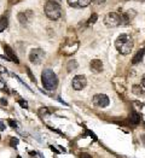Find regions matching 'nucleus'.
<instances>
[{
  "mask_svg": "<svg viewBox=\"0 0 145 158\" xmlns=\"http://www.w3.org/2000/svg\"><path fill=\"white\" fill-rule=\"evenodd\" d=\"M137 1H145V0H137Z\"/></svg>",
  "mask_w": 145,
  "mask_h": 158,
  "instance_id": "473e14b6",
  "label": "nucleus"
},
{
  "mask_svg": "<svg viewBox=\"0 0 145 158\" xmlns=\"http://www.w3.org/2000/svg\"><path fill=\"white\" fill-rule=\"evenodd\" d=\"M50 149H51V150H52L53 152H56V153H59V152H58V151H57V150H56V149H54L53 146H50Z\"/></svg>",
  "mask_w": 145,
  "mask_h": 158,
  "instance_id": "7c9ffc66",
  "label": "nucleus"
},
{
  "mask_svg": "<svg viewBox=\"0 0 145 158\" xmlns=\"http://www.w3.org/2000/svg\"><path fill=\"white\" fill-rule=\"evenodd\" d=\"M133 40L127 34H121L115 41V47L121 54H128L133 50Z\"/></svg>",
  "mask_w": 145,
  "mask_h": 158,
  "instance_id": "f257e3e1",
  "label": "nucleus"
},
{
  "mask_svg": "<svg viewBox=\"0 0 145 158\" xmlns=\"http://www.w3.org/2000/svg\"><path fill=\"white\" fill-rule=\"evenodd\" d=\"M45 13L51 21H57V20H59L62 16V7L57 3L47 1L45 5Z\"/></svg>",
  "mask_w": 145,
  "mask_h": 158,
  "instance_id": "7ed1b4c3",
  "label": "nucleus"
},
{
  "mask_svg": "<svg viewBox=\"0 0 145 158\" xmlns=\"http://www.w3.org/2000/svg\"><path fill=\"white\" fill-rule=\"evenodd\" d=\"M6 27H7V18L6 17H1L0 18V31H3Z\"/></svg>",
  "mask_w": 145,
  "mask_h": 158,
  "instance_id": "f3484780",
  "label": "nucleus"
},
{
  "mask_svg": "<svg viewBox=\"0 0 145 158\" xmlns=\"http://www.w3.org/2000/svg\"><path fill=\"white\" fill-rule=\"evenodd\" d=\"M78 68V62L76 60H69L67 64V69L68 71H74Z\"/></svg>",
  "mask_w": 145,
  "mask_h": 158,
  "instance_id": "2eb2a0df",
  "label": "nucleus"
},
{
  "mask_svg": "<svg viewBox=\"0 0 145 158\" xmlns=\"http://www.w3.org/2000/svg\"><path fill=\"white\" fill-rule=\"evenodd\" d=\"M87 83V80H86V76L83 75H76L74 78H72V88H74L75 91H81L82 88H85Z\"/></svg>",
  "mask_w": 145,
  "mask_h": 158,
  "instance_id": "0eeeda50",
  "label": "nucleus"
},
{
  "mask_svg": "<svg viewBox=\"0 0 145 158\" xmlns=\"http://www.w3.org/2000/svg\"><path fill=\"white\" fill-rule=\"evenodd\" d=\"M126 16L128 17V20H130V18H133L134 16H136V11L134 10H129L127 13H126Z\"/></svg>",
  "mask_w": 145,
  "mask_h": 158,
  "instance_id": "6ab92c4d",
  "label": "nucleus"
},
{
  "mask_svg": "<svg viewBox=\"0 0 145 158\" xmlns=\"http://www.w3.org/2000/svg\"><path fill=\"white\" fill-rule=\"evenodd\" d=\"M5 128H6L5 123H4L3 121H0V130H5Z\"/></svg>",
  "mask_w": 145,
  "mask_h": 158,
  "instance_id": "bb28decb",
  "label": "nucleus"
},
{
  "mask_svg": "<svg viewBox=\"0 0 145 158\" xmlns=\"http://www.w3.org/2000/svg\"><path fill=\"white\" fill-rule=\"evenodd\" d=\"M41 82H42V86L47 91H54L58 86V78H57V75L50 70V69H46L44 70L42 74H41Z\"/></svg>",
  "mask_w": 145,
  "mask_h": 158,
  "instance_id": "f03ea898",
  "label": "nucleus"
},
{
  "mask_svg": "<svg viewBox=\"0 0 145 158\" xmlns=\"http://www.w3.org/2000/svg\"><path fill=\"white\" fill-rule=\"evenodd\" d=\"M6 72H7L6 68H5V67H3V65H0V74H6Z\"/></svg>",
  "mask_w": 145,
  "mask_h": 158,
  "instance_id": "a878e982",
  "label": "nucleus"
},
{
  "mask_svg": "<svg viewBox=\"0 0 145 158\" xmlns=\"http://www.w3.org/2000/svg\"><path fill=\"white\" fill-rule=\"evenodd\" d=\"M104 24L109 28H115V27H119L122 24V20H121V16L116 12H110L108 13L105 17H104Z\"/></svg>",
  "mask_w": 145,
  "mask_h": 158,
  "instance_id": "20e7f679",
  "label": "nucleus"
},
{
  "mask_svg": "<svg viewBox=\"0 0 145 158\" xmlns=\"http://www.w3.org/2000/svg\"><path fill=\"white\" fill-rule=\"evenodd\" d=\"M0 139H1V136H0Z\"/></svg>",
  "mask_w": 145,
  "mask_h": 158,
  "instance_id": "f704fd0d",
  "label": "nucleus"
},
{
  "mask_svg": "<svg viewBox=\"0 0 145 158\" xmlns=\"http://www.w3.org/2000/svg\"><path fill=\"white\" fill-rule=\"evenodd\" d=\"M27 72H28L29 77L32 78V81H33V82H35V76H34V75L32 74V71H30V69H29V68H27Z\"/></svg>",
  "mask_w": 145,
  "mask_h": 158,
  "instance_id": "412c9836",
  "label": "nucleus"
},
{
  "mask_svg": "<svg viewBox=\"0 0 145 158\" xmlns=\"http://www.w3.org/2000/svg\"><path fill=\"white\" fill-rule=\"evenodd\" d=\"M4 50H5V53L9 56V58H10L12 62H14V63H16V64H18V63H20V60H18L17 56L14 54V52L12 51V49H11V47H10L9 45H5V46H4Z\"/></svg>",
  "mask_w": 145,
  "mask_h": 158,
  "instance_id": "9d476101",
  "label": "nucleus"
},
{
  "mask_svg": "<svg viewBox=\"0 0 145 158\" xmlns=\"http://www.w3.org/2000/svg\"><path fill=\"white\" fill-rule=\"evenodd\" d=\"M18 20L22 24H25L28 23L29 21L32 20V11H27V12H21L18 14Z\"/></svg>",
  "mask_w": 145,
  "mask_h": 158,
  "instance_id": "9b49d317",
  "label": "nucleus"
},
{
  "mask_svg": "<svg viewBox=\"0 0 145 158\" xmlns=\"http://www.w3.org/2000/svg\"><path fill=\"white\" fill-rule=\"evenodd\" d=\"M128 122L130 125H137L139 122H140V115L136 111H132L129 114V117H128Z\"/></svg>",
  "mask_w": 145,
  "mask_h": 158,
  "instance_id": "f8f14e48",
  "label": "nucleus"
},
{
  "mask_svg": "<svg viewBox=\"0 0 145 158\" xmlns=\"http://www.w3.org/2000/svg\"><path fill=\"white\" fill-rule=\"evenodd\" d=\"M90 67H91V70H92L93 72L98 74V72H100L102 70H103V63H102L100 59H93V60L91 62Z\"/></svg>",
  "mask_w": 145,
  "mask_h": 158,
  "instance_id": "1a4fd4ad",
  "label": "nucleus"
},
{
  "mask_svg": "<svg viewBox=\"0 0 145 158\" xmlns=\"http://www.w3.org/2000/svg\"><path fill=\"white\" fill-rule=\"evenodd\" d=\"M97 20H98V14H97V13H92L91 17L88 18V21H87V24H88V25L94 24V23L97 22Z\"/></svg>",
  "mask_w": 145,
  "mask_h": 158,
  "instance_id": "dca6fc26",
  "label": "nucleus"
},
{
  "mask_svg": "<svg viewBox=\"0 0 145 158\" xmlns=\"http://www.w3.org/2000/svg\"><path fill=\"white\" fill-rule=\"evenodd\" d=\"M18 139L17 138H11V140H10V146H12V147H16L17 146V144H18Z\"/></svg>",
  "mask_w": 145,
  "mask_h": 158,
  "instance_id": "a211bd4d",
  "label": "nucleus"
},
{
  "mask_svg": "<svg viewBox=\"0 0 145 158\" xmlns=\"http://www.w3.org/2000/svg\"><path fill=\"white\" fill-rule=\"evenodd\" d=\"M47 1H51V3H57V4H61V0H47Z\"/></svg>",
  "mask_w": 145,
  "mask_h": 158,
  "instance_id": "c756f323",
  "label": "nucleus"
},
{
  "mask_svg": "<svg viewBox=\"0 0 145 158\" xmlns=\"http://www.w3.org/2000/svg\"><path fill=\"white\" fill-rule=\"evenodd\" d=\"M132 92H133L134 94H137V96H145V91H144V88L140 87L139 85H134V86L132 87Z\"/></svg>",
  "mask_w": 145,
  "mask_h": 158,
  "instance_id": "4468645a",
  "label": "nucleus"
},
{
  "mask_svg": "<svg viewBox=\"0 0 145 158\" xmlns=\"http://www.w3.org/2000/svg\"><path fill=\"white\" fill-rule=\"evenodd\" d=\"M93 104L99 106V107H107L110 104V100H109V97L107 96V94L99 93V94H96V96L93 97Z\"/></svg>",
  "mask_w": 145,
  "mask_h": 158,
  "instance_id": "423d86ee",
  "label": "nucleus"
},
{
  "mask_svg": "<svg viewBox=\"0 0 145 158\" xmlns=\"http://www.w3.org/2000/svg\"><path fill=\"white\" fill-rule=\"evenodd\" d=\"M68 4L71 7H86L91 4V0H68Z\"/></svg>",
  "mask_w": 145,
  "mask_h": 158,
  "instance_id": "6e6552de",
  "label": "nucleus"
},
{
  "mask_svg": "<svg viewBox=\"0 0 145 158\" xmlns=\"http://www.w3.org/2000/svg\"><path fill=\"white\" fill-rule=\"evenodd\" d=\"M0 89H3L4 92L6 91V86H5V83H4L1 80H0Z\"/></svg>",
  "mask_w": 145,
  "mask_h": 158,
  "instance_id": "393cba45",
  "label": "nucleus"
},
{
  "mask_svg": "<svg viewBox=\"0 0 145 158\" xmlns=\"http://www.w3.org/2000/svg\"><path fill=\"white\" fill-rule=\"evenodd\" d=\"M18 103H20V105H21L22 107H24V109H28V104H27V101H23V100H18Z\"/></svg>",
  "mask_w": 145,
  "mask_h": 158,
  "instance_id": "b1692460",
  "label": "nucleus"
},
{
  "mask_svg": "<svg viewBox=\"0 0 145 158\" xmlns=\"http://www.w3.org/2000/svg\"><path fill=\"white\" fill-rule=\"evenodd\" d=\"M141 85H143V87L145 88V76H144V78H143V81H141Z\"/></svg>",
  "mask_w": 145,
  "mask_h": 158,
  "instance_id": "2f4dec72",
  "label": "nucleus"
},
{
  "mask_svg": "<svg viewBox=\"0 0 145 158\" xmlns=\"http://www.w3.org/2000/svg\"><path fill=\"white\" fill-rule=\"evenodd\" d=\"M79 158H92V156L90 153H87V152H82V153H80Z\"/></svg>",
  "mask_w": 145,
  "mask_h": 158,
  "instance_id": "aec40b11",
  "label": "nucleus"
},
{
  "mask_svg": "<svg viewBox=\"0 0 145 158\" xmlns=\"http://www.w3.org/2000/svg\"><path fill=\"white\" fill-rule=\"evenodd\" d=\"M0 103H1V105H5V106L7 105V101L5 99H0Z\"/></svg>",
  "mask_w": 145,
  "mask_h": 158,
  "instance_id": "c85d7f7f",
  "label": "nucleus"
},
{
  "mask_svg": "<svg viewBox=\"0 0 145 158\" xmlns=\"http://www.w3.org/2000/svg\"><path fill=\"white\" fill-rule=\"evenodd\" d=\"M9 124L11 125L12 128H16L17 127V122L16 121H12V120H9Z\"/></svg>",
  "mask_w": 145,
  "mask_h": 158,
  "instance_id": "5701e85b",
  "label": "nucleus"
},
{
  "mask_svg": "<svg viewBox=\"0 0 145 158\" xmlns=\"http://www.w3.org/2000/svg\"><path fill=\"white\" fill-rule=\"evenodd\" d=\"M17 158H22V157H20V156H18V157H17Z\"/></svg>",
  "mask_w": 145,
  "mask_h": 158,
  "instance_id": "72a5a7b5",
  "label": "nucleus"
},
{
  "mask_svg": "<svg viewBox=\"0 0 145 158\" xmlns=\"http://www.w3.org/2000/svg\"><path fill=\"white\" fill-rule=\"evenodd\" d=\"M91 1H93L94 4H103L105 0H91Z\"/></svg>",
  "mask_w": 145,
  "mask_h": 158,
  "instance_id": "cd10ccee",
  "label": "nucleus"
},
{
  "mask_svg": "<svg viewBox=\"0 0 145 158\" xmlns=\"http://www.w3.org/2000/svg\"><path fill=\"white\" fill-rule=\"evenodd\" d=\"M49 114V111H47V109L46 107H41L40 109V115L42 116V115H47Z\"/></svg>",
  "mask_w": 145,
  "mask_h": 158,
  "instance_id": "4be33fe9",
  "label": "nucleus"
},
{
  "mask_svg": "<svg viewBox=\"0 0 145 158\" xmlns=\"http://www.w3.org/2000/svg\"><path fill=\"white\" fill-rule=\"evenodd\" d=\"M44 57H45V52L40 49H34L30 51V53H29V60H30L33 64H36V65H39L42 62Z\"/></svg>",
  "mask_w": 145,
  "mask_h": 158,
  "instance_id": "39448f33",
  "label": "nucleus"
},
{
  "mask_svg": "<svg viewBox=\"0 0 145 158\" xmlns=\"http://www.w3.org/2000/svg\"><path fill=\"white\" fill-rule=\"evenodd\" d=\"M144 53H145V49L139 50V51L136 53V56L132 58V64H138L139 62H141V60H143V57H144Z\"/></svg>",
  "mask_w": 145,
  "mask_h": 158,
  "instance_id": "ddd939ff",
  "label": "nucleus"
}]
</instances>
